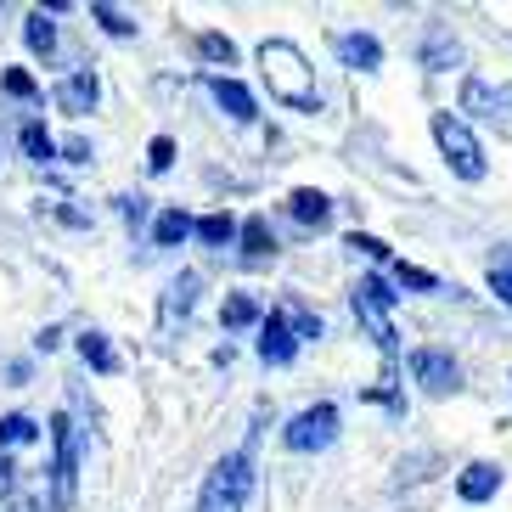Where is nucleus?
Wrapping results in <instances>:
<instances>
[{"label":"nucleus","mask_w":512,"mask_h":512,"mask_svg":"<svg viewBox=\"0 0 512 512\" xmlns=\"http://www.w3.org/2000/svg\"><path fill=\"white\" fill-rule=\"evenodd\" d=\"M259 74L271 85V102L293 107V113H321V91H316V68L293 40H265L259 46Z\"/></svg>","instance_id":"nucleus-1"},{"label":"nucleus","mask_w":512,"mask_h":512,"mask_svg":"<svg viewBox=\"0 0 512 512\" xmlns=\"http://www.w3.org/2000/svg\"><path fill=\"white\" fill-rule=\"evenodd\" d=\"M248 496H254V434L209 467V479H203V490H197L192 512H242Z\"/></svg>","instance_id":"nucleus-2"},{"label":"nucleus","mask_w":512,"mask_h":512,"mask_svg":"<svg viewBox=\"0 0 512 512\" xmlns=\"http://www.w3.org/2000/svg\"><path fill=\"white\" fill-rule=\"evenodd\" d=\"M79 496V428L68 411L51 417V507L68 512Z\"/></svg>","instance_id":"nucleus-3"},{"label":"nucleus","mask_w":512,"mask_h":512,"mask_svg":"<svg viewBox=\"0 0 512 512\" xmlns=\"http://www.w3.org/2000/svg\"><path fill=\"white\" fill-rule=\"evenodd\" d=\"M434 147H439V158L451 164V175H462V181H484V169H490L484 164V147L456 113H434Z\"/></svg>","instance_id":"nucleus-4"},{"label":"nucleus","mask_w":512,"mask_h":512,"mask_svg":"<svg viewBox=\"0 0 512 512\" xmlns=\"http://www.w3.org/2000/svg\"><path fill=\"white\" fill-rule=\"evenodd\" d=\"M349 299H355V316H361V327L372 332L377 349L394 361V321H389V310H394V299H400V293H389V282H383V276H361Z\"/></svg>","instance_id":"nucleus-5"},{"label":"nucleus","mask_w":512,"mask_h":512,"mask_svg":"<svg viewBox=\"0 0 512 512\" xmlns=\"http://www.w3.org/2000/svg\"><path fill=\"white\" fill-rule=\"evenodd\" d=\"M338 406L332 400H321V406H304L299 417L282 428V439H287V451H299V456H310V451H327L332 439H338Z\"/></svg>","instance_id":"nucleus-6"},{"label":"nucleus","mask_w":512,"mask_h":512,"mask_svg":"<svg viewBox=\"0 0 512 512\" xmlns=\"http://www.w3.org/2000/svg\"><path fill=\"white\" fill-rule=\"evenodd\" d=\"M411 377L422 394H456L462 389V366L445 349H411Z\"/></svg>","instance_id":"nucleus-7"},{"label":"nucleus","mask_w":512,"mask_h":512,"mask_svg":"<svg viewBox=\"0 0 512 512\" xmlns=\"http://www.w3.org/2000/svg\"><path fill=\"white\" fill-rule=\"evenodd\" d=\"M96 96H102V79H96L91 68H79V74L57 79L51 102H57L62 113H68V119H79V113H91V107H96Z\"/></svg>","instance_id":"nucleus-8"},{"label":"nucleus","mask_w":512,"mask_h":512,"mask_svg":"<svg viewBox=\"0 0 512 512\" xmlns=\"http://www.w3.org/2000/svg\"><path fill=\"white\" fill-rule=\"evenodd\" d=\"M299 355V338H293V327H287L282 310H271V316L259 321V361L265 366H287Z\"/></svg>","instance_id":"nucleus-9"},{"label":"nucleus","mask_w":512,"mask_h":512,"mask_svg":"<svg viewBox=\"0 0 512 512\" xmlns=\"http://www.w3.org/2000/svg\"><path fill=\"white\" fill-rule=\"evenodd\" d=\"M209 91H214V102L226 107L237 124H254L259 119V102H254V91L242 85V79H231V74H209Z\"/></svg>","instance_id":"nucleus-10"},{"label":"nucleus","mask_w":512,"mask_h":512,"mask_svg":"<svg viewBox=\"0 0 512 512\" xmlns=\"http://www.w3.org/2000/svg\"><path fill=\"white\" fill-rule=\"evenodd\" d=\"M332 51H338V62L355 68V74H377V68H383V46H377V34H338Z\"/></svg>","instance_id":"nucleus-11"},{"label":"nucleus","mask_w":512,"mask_h":512,"mask_svg":"<svg viewBox=\"0 0 512 512\" xmlns=\"http://www.w3.org/2000/svg\"><path fill=\"white\" fill-rule=\"evenodd\" d=\"M501 479H507V473H501L496 462H467L462 473H456V496L479 507V501H490L501 490Z\"/></svg>","instance_id":"nucleus-12"},{"label":"nucleus","mask_w":512,"mask_h":512,"mask_svg":"<svg viewBox=\"0 0 512 512\" xmlns=\"http://www.w3.org/2000/svg\"><path fill=\"white\" fill-rule=\"evenodd\" d=\"M287 209H293V220H299V226H327L332 220V197L327 192H316V186H299V192L287 197Z\"/></svg>","instance_id":"nucleus-13"},{"label":"nucleus","mask_w":512,"mask_h":512,"mask_svg":"<svg viewBox=\"0 0 512 512\" xmlns=\"http://www.w3.org/2000/svg\"><path fill=\"white\" fill-rule=\"evenodd\" d=\"M456 62H462V46H456L445 29H428V40H422V68H428V74H445Z\"/></svg>","instance_id":"nucleus-14"},{"label":"nucleus","mask_w":512,"mask_h":512,"mask_svg":"<svg viewBox=\"0 0 512 512\" xmlns=\"http://www.w3.org/2000/svg\"><path fill=\"white\" fill-rule=\"evenodd\" d=\"M192 304H197V271H181V282L164 293V327L186 321V316H192Z\"/></svg>","instance_id":"nucleus-15"},{"label":"nucleus","mask_w":512,"mask_h":512,"mask_svg":"<svg viewBox=\"0 0 512 512\" xmlns=\"http://www.w3.org/2000/svg\"><path fill=\"white\" fill-rule=\"evenodd\" d=\"M237 237H242V259H265V254H276V237H271V220H265V214L242 220Z\"/></svg>","instance_id":"nucleus-16"},{"label":"nucleus","mask_w":512,"mask_h":512,"mask_svg":"<svg viewBox=\"0 0 512 512\" xmlns=\"http://www.w3.org/2000/svg\"><path fill=\"white\" fill-rule=\"evenodd\" d=\"M23 40H29V51H34V57H57V23H51V17L46 12H29V17H23Z\"/></svg>","instance_id":"nucleus-17"},{"label":"nucleus","mask_w":512,"mask_h":512,"mask_svg":"<svg viewBox=\"0 0 512 512\" xmlns=\"http://www.w3.org/2000/svg\"><path fill=\"white\" fill-rule=\"evenodd\" d=\"M220 321H226V332H248L265 321V310H259V299H248V293H231L226 310H220Z\"/></svg>","instance_id":"nucleus-18"},{"label":"nucleus","mask_w":512,"mask_h":512,"mask_svg":"<svg viewBox=\"0 0 512 512\" xmlns=\"http://www.w3.org/2000/svg\"><path fill=\"white\" fill-rule=\"evenodd\" d=\"M186 237H192V214L164 209L158 220H152V242H158V248H175V242H186Z\"/></svg>","instance_id":"nucleus-19"},{"label":"nucleus","mask_w":512,"mask_h":512,"mask_svg":"<svg viewBox=\"0 0 512 512\" xmlns=\"http://www.w3.org/2000/svg\"><path fill=\"white\" fill-rule=\"evenodd\" d=\"M79 355H85V366H96V372H119V355L107 344V332H79Z\"/></svg>","instance_id":"nucleus-20"},{"label":"nucleus","mask_w":512,"mask_h":512,"mask_svg":"<svg viewBox=\"0 0 512 512\" xmlns=\"http://www.w3.org/2000/svg\"><path fill=\"white\" fill-rule=\"evenodd\" d=\"M17 141H23V152H29L34 164H51V158H57V141H51V130L40 119L23 124V130H17Z\"/></svg>","instance_id":"nucleus-21"},{"label":"nucleus","mask_w":512,"mask_h":512,"mask_svg":"<svg viewBox=\"0 0 512 512\" xmlns=\"http://www.w3.org/2000/svg\"><path fill=\"white\" fill-rule=\"evenodd\" d=\"M34 439H40L34 417H23V411H12V417H0V451H17V445H34Z\"/></svg>","instance_id":"nucleus-22"},{"label":"nucleus","mask_w":512,"mask_h":512,"mask_svg":"<svg viewBox=\"0 0 512 512\" xmlns=\"http://www.w3.org/2000/svg\"><path fill=\"white\" fill-rule=\"evenodd\" d=\"M490 293H496V299L512 310V242L490 254Z\"/></svg>","instance_id":"nucleus-23"},{"label":"nucleus","mask_w":512,"mask_h":512,"mask_svg":"<svg viewBox=\"0 0 512 512\" xmlns=\"http://www.w3.org/2000/svg\"><path fill=\"white\" fill-rule=\"evenodd\" d=\"M192 231L209 242V248H226V242L237 237V220H231V214H203V220H192Z\"/></svg>","instance_id":"nucleus-24"},{"label":"nucleus","mask_w":512,"mask_h":512,"mask_svg":"<svg viewBox=\"0 0 512 512\" xmlns=\"http://www.w3.org/2000/svg\"><path fill=\"white\" fill-rule=\"evenodd\" d=\"M91 17L102 23L107 34H113V40H130V34H136V17H130V12H119V6H102V0H96V6H91Z\"/></svg>","instance_id":"nucleus-25"},{"label":"nucleus","mask_w":512,"mask_h":512,"mask_svg":"<svg viewBox=\"0 0 512 512\" xmlns=\"http://www.w3.org/2000/svg\"><path fill=\"white\" fill-rule=\"evenodd\" d=\"M282 316H287V327H293V338H299V344H304V338H321V316H310L299 299H287Z\"/></svg>","instance_id":"nucleus-26"},{"label":"nucleus","mask_w":512,"mask_h":512,"mask_svg":"<svg viewBox=\"0 0 512 512\" xmlns=\"http://www.w3.org/2000/svg\"><path fill=\"white\" fill-rule=\"evenodd\" d=\"M197 57L203 62H226L231 68V62H237V46H231L226 34H197Z\"/></svg>","instance_id":"nucleus-27"},{"label":"nucleus","mask_w":512,"mask_h":512,"mask_svg":"<svg viewBox=\"0 0 512 512\" xmlns=\"http://www.w3.org/2000/svg\"><path fill=\"white\" fill-rule=\"evenodd\" d=\"M394 276H400V287H411V293H439V276L422 271V265H394Z\"/></svg>","instance_id":"nucleus-28"},{"label":"nucleus","mask_w":512,"mask_h":512,"mask_svg":"<svg viewBox=\"0 0 512 512\" xmlns=\"http://www.w3.org/2000/svg\"><path fill=\"white\" fill-rule=\"evenodd\" d=\"M0 85H6V96H17V102H34V96H40V85H34L23 68H6V74H0Z\"/></svg>","instance_id":"nucleus-29"},{"label":"nucleus","mask_w":512,"mask_h":512,"mask_svg":"<svg viewBox=\"0 0 512 512\" xmlns=\"http://www.w3.org/2000/svg\"><path fill=\"white\" fill-rule=\"evenodd\" d=\"M169 164H175V141H169V136H152V147H147V169H152V175H164Z\"/></svg>","instance_id":"nucleus-30"},{"label":"nucleus","mask_w":512,"mask_h":512,"mask_svg":"<svg viewBox=\"0 0 512 512\" xmlns=\"http://www.w3.org/2000/svg\"><path fill=\"white\" fill-rule=\"evenodd\" d=\"M462 107H501V96L484 85V79H467L462 85Z\"/></svg>","instance_id":"nucleus-31"},{"label":"nucleus","mask_w":512,"mask_h":512,"mask_svg":"<svg viewBox=\"0 0 512 512\" xmlns=\"http://www.w3.org/2000/svg\"><path fill=\"white\" fill-rule=\"evenodd\" d=\"M349 248H355V254H366V259H389L394 254L383 237H366V231H349Z\"/></svg>","instance_id":"nucleus-32"},{"label":"nucleus","mask_w":512,"mask_h":512,"mask_svg":"<svg viewBox=\"0 0 512 512\" xmlns=\"http://www.w3.org/2000/svg\"><path fill=\"white\" fill-rule=\"evenodd\" d=\"M119 214L130 226H141V220H147V197H119Z\"/></svg>","instance_id":"nucleus-33"},{"label":"nucleus","mask_w":512,"mask_h":512,"mask_svg":"<svg viewBox=\"0 0 512 512\" xmlns=\"http://www.w3.org/2000/svg\"><path fill=\"white\" fill-rule=\"evenodd\" d=\"M62 158H68V164H85V158H91V141H85V136H74V141H62Z\"/></svg>","instance_id":"nucleus-34"},{"label":"nucleus","mask_w":512,"mask_h":512,"mask_svg":"<svg viewBox=\"0 0 512 512\" xmlns=\"http://www.w3.org/2000/svg\"><path fill=\"white\" fill-rule=\"evenodd\" d=\"M12 484H17V473H12V451H0V496H12Z\"/></svg>","instance_id":"nucleus-35"},{"label":"nucleus","mask_w":512,"mask_h":512,"mask_svg":"<svg viewBox=\"0 0 512 512\" xmlns=\"http://www.w3.org/2000/svg\"><path fill=\"white\" fill-rule=\"evenodd\" d=\"M6 512H46V501H40V496H17Z\"/></svg>","instance_id":"nucleus-36"},{"label":"nucleus","mask_w":512,"mask_h":512,"mask_svg":"<svg viewBox=\"0 0 512 512\" xmlns=\"http://www.w3.org/2000/svg\"><path fill=\"white\" fill-rule=\"evenodd\" d=\"M496 96H501V102H512V85H507V91H496Z\"/></svg>","instance_id":"nucleus-37"}]
</instances>
